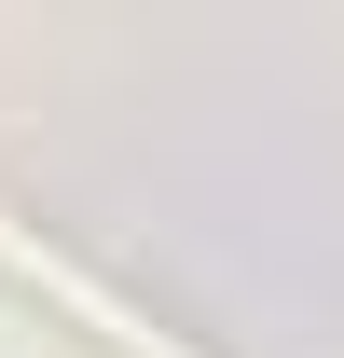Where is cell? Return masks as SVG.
<instances>
[{
  "instance_id": "obj_1",
  "label": "cell",
  "mask_w": 344,
  "mask_h": 358,
  "mask_svg": "<svg viewBox=\"0 0 344 358\" xmlns=\"http://www.w3.org/2000/svg\"><path fill=\"white\" fill-rule=\"evenodd\" d=\"M0 275H28L42 303H69V317H83L110 358H207V345H179L152 303H124V289H110L96 262H69V248H55V234H28V221H0Z\"/></svg>"
}]
</instances>
